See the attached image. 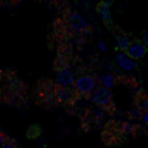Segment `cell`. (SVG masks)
<instances>
[{
	"label": "cell",
	"mask_w": 148,
	"mask_h": 148,
	"mask_svg": "<svg viewBox=\"0 0 148 148\" xmlns=\"http://www.w3.org/2000/svg\"><path fill=\"white\" fill-rule=\"evenodd\" d=\"M75 92L79 95H89L97 89V79L90 75H79L75 77V83H73Z\"/></svg>",
	"instance_id": "cell-1"
},
{
	"label": "cell",
	"mask_w": 148,
	"mask_h": 148,
	"mask_svg": "<svg viewBox=\"0 0 148 148\" xmlns=\"http://www.w3.org/2000/svg\"><path fill=\"white\" fill-rule=\"evenodd\" d=\"M90 97H92V101H94L97 106L103 108V109L112 103V94H111V90L105 89V87H100V86L92 92Z\"/></svg>",
	"instance_id": "cell-2"
},
{
	"label": "cell",
	"mask_w": 148,
	"mask_h": 148,
	"mask_svg": "<svg viewBox=\"0 0 148 148\" xmlns=\"http://www.w3.org/2000/svg\"><path fill=\"white\" fill-rule=\"evenodd\" d=\"M73 83H75L73 70H70L69 67H62V69L58 70V73H56V84H58V87L70 89V87H73Z\"/></svg>",
	"instance_id": "cell-3"
},
{
	"label": "cell",
	"mask_w": 148,
	"mask_h": 148,
	"mask_svg": "<svg viewBox=\"0 0 148 148\" xmlns=\"http://www.w3.org/2000/svg\"><path fill=\"white\" fill-rule=\"evenodd\" d=\"M125 53H126V56L130 59H133V61L137 62V59H142L143 56H145L147 47L143 45L142 42H131Z\"/></svg>",
	"instance_id": "cell-4"
},
{
	"label": "cell",
	"mask_w": 148,
	"mask_h": 148,
	"mask_svg": "<svg viewBox=\"0 0 148 148\" xmlns=\"http://www.w3.org/2000/svg\"><path fill=\"white\" fill-rule=\"evenodd\" d=\"M114 61L117 62V66L120 69H123L125 72H133V70L137 69V62L133 61V59H130L126 56V53H123V51H117V53H115Z\"/></svg>",
	"instance_id": "cell-5"
},
{
	"label": "cell",
	"mask_w": 148,
	"mask_h": 148,
	"mask_svg": "<svg viewBox=\"0 0 148 148\" xmlns=\"http://www.w3.org/2000/svg\"><path fill=\"white\" fill-rule=\"evenodd\" d=\"M69 25L77 33H81V31L87 30V22L84 21V17L79 16L78 13H75V11H70V14H69Z\"/></svg>",
	"instance_id": "cell-6"
},
{
	"label": "cell",
	"mask_w": 148,
	"mask_h": 148,
	"mask_svg": "<svg viewBox=\"0 0 148 148\" xmlns=\"http://www.w3.org/2000/svg\"><path fill=\"white\" fill-rule=\"evenodd\" d=\"M111 3H112L111 0H106V2H100L98 6H97V13H98V16L101 17V21L105 22L106 25L111 23V10H109Z\"/></svg>",
	"instance_id": "cell-7"
},
{
	"label": "cell",
	"mask_w": 148,
	"mask_h": 148,
	"mask_svg": "<svg viewBox=\"0 0 148 148\" xmlns=\"http://www.w3.org/2000/svg\"><path fill=\"white\" fill-rule=\"evenodd\" d=\"M98 79V84L100 87H105V89L109 90L111 87L115 86V83H117V79H115V77L112 73H103V75H98L97 77Z\"/></svg>",
	"instance_id": "cell-8"
},
{
	"label": "cell",
	"mask_w": 148,
	"mask_h": 148,
	"mask_svg": "<svg viewBox=\"0 0 148 148\" xmlns=\"http://www.w3.org/2000/svg\"><path fill=\"white\" fill-rule=\"evenodd\" d=\"M73 97H75V94L70 89H62V87H56L55 89V98L62 103H70L73 100Z\"/></svg>",
	"instance_id": "cell-9"
},
{
	"label": "cell",
	"mask_w": 148,
	"mask_h": 148,
	"mask_svg": "<svg viewBox=\"0 0 148 148\" xmlns=\"http://www.w3.org/2000/svg\"><path fill=\"white\" fill-rule=\"evenodd\" d=\"M130 44H131L130 36H126L125 33H122V34H119V36H117V41H115V47L119 49V51H123V53H125L126 49L130 47Z\"/></svg>",
	"instance_id": "cell-10"
},
{
	"label": "cell",
	"mask_w": 148,
	"mask_h": 148,
	"mask_svg": "<svg viewBox=\"0 0 148 148\" xmlns=\"http://www.w3.org/2000/svg\"><path fill=\"white\" fill-rule=\"evenodd\" d=\"M39 134H41V126L39 125H33L28 128V137L36 139V137H39Z\"/></svg>",
	"instance_id": "cell-11"
},
{
	"label": "cell",
	"mask_w": 148,
	"mask_h": 148,
	"mask_svg": "<svg viewBox=\"0 0 148 148\" xmlns=\"http://www.w3.org/2000/svg\"><path fill=\"white\" fill-rule=\"evenodd\" d=\"M147 108H148V100L145 98V97H142V98H139L137 100V109L140 111H143V112H147Z\"/></svg>",
	"instance_id": "cell-12"
},
{
	"label": "cell",
	"mask_w": 148,
	"mask_h": 148,
	"mask_svg": "<svg viewBox=\"0 0 148 148\" xmlns=\"http://www.w3.org/2000/svg\"><path fill=\"white\" fill-rule=\"evenodd\" d=\"M97 45H98V50H100V51H106V50H108V47H106V42H105V41H98Z\"/></svg>",
	"instance_id": "cell-13"
},
{
	"label": "cell",
	"mask_w": 148,
	"mask_h": 148,
	"mask_svg": "<svg viewBox=\"0 0 148 148\" xmlns=\"http://www.w3.org/2000/svg\"><path fill=\"white\" fill-rule=\"evenodd\" d=\"M123 131H125V133H131V131H133V125H131V123H125V125H123Z\"/></svg>",
	"instance_id": "cell-14"
},
{
	"label": "cell",
	"mask_w": 148,
	"mask_h": 148,
	"mask_svg": "<svg viewBox=\"0 0 148 148\" xmlns=\"http://www.w3.org/2000/svg\"><path fill=\"white\" fill-rule=\"evenodd\" d=\"M0 148H16V145H13V143H10V142H5Z\"/></svg>",
	"instance_id": "cell-15"
},
{
	"label": "cell",
	"mask_w": 148,
	"mask_h": 148,
	"mask_svg": "<svg viewBox=\"0 0 148 148\" xmlns=\"http://www.w3.org/2000/svg\"><path fill=\"white\" fill-rule=\"evenodd\" d=\"M143 45H145V47H148V33H143Z\"/></svg>",
	"instance_id": "cell-16"
},
{
	"label": "cell",
	"mask_w": 148,
	"mask_h": 148,
	"mask_svg": "<svg viewBox=\"0 0 148 148\" xmlns=\"http://www.w3.org/2000/svg\"><path fill=\"white\" fill-rule=\"evenodd\" d=\"M140 117H142V122H143V123H147V122H148V112H143Z\"/></svg>",
	"instance_id": "cell-17"
},
{
	"label": "cell",
	"mask_w": 148,
	"mask_h": 148,
	"mask_svg": "<svg viewBox=\"0 0 148 148\" xmlns=\"http://www.w3.org/2000/svg\"><path fill=\"white\" fill-rule=\"evenodd\" d=\"M3 143H5V136H3L2 133H0V147H2Z\"/></svg>",
	"instance_id": "cell-18"
},
{
	"label": "cell",
	"mask_w": 148,
	"mask_h": 148,
	"mask_svg": "<svg viewBox=\"0 0 148 148\" xmlns=\"http://www.w3.org/2000/svg\"><path fill=\"white\" fill-rule=\"evenodd\" d=\"M0 100H3V92L0 90Z\"/></svg>",
	"instance_id": "cell-19"
},
{
	"label": "cell",
	"mask_w": 148,
	"mask_h": 148,
	"mask_svg": "<svg viewBox=\"0 0 148 148\" xmlns=\"http://www.w3.org/2000/svg\"><path fill=\"white\" fill-rule=\"evenodd\" d=\"M0 6H2V2H0Z\"/></svg>",
	"instance_id": "cell-20"
}]
</instances>
